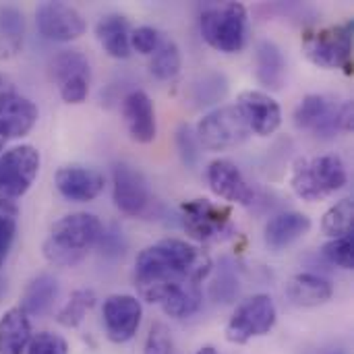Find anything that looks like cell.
I'll return each mask as SVG.
<instances>
[{
    "mask_svg": "<svg viewBox=\"0 0 354 354\" xmlns=\"http://www.w3.org/2000/svg\"><path fill=\"white\" fill-rule=\"evenodd\" d=\"M102 232L104 226L97 216L87 212L68 214L52 226L44 243V257L52 266L73 268L97 245Z\"/></svg>",
    "mask_w": 354,
    "mask_h": 354,
    "instance_id": "obj_2",
    "label": "cell"
},
{
    "mask_svg": "<svg viewBox=\"0 0 354 354\" xmlns=\"http://www.w3.org/2000/svg\"><path fill=\"white\" fill-rule=\"evenodd\" d=\"M122 116H124V122H127V129H129V135L133 141L151 143L156 139L158 127H156L153 102L145 91L135 89L124 97Z\"/></svg>",
    "mask_w": 354,
    "mask_h": 354,
    "instance_id": "obj_18",
    "label": "cell"
},
{
    "mask_svg": "<svg viewBox=\"0 0 354 354\" xmlns=\"http://www.w3.org/2000/svg\"><path fill=\"white\" fill-rule=\"evenodd\" d=\"M95 35L102 48L118 60L131 56V25L122 15H106L95 25Z\"/></svg>",
    "mask_w": 354,
    "mask_h": 354,
    "instance_id": "obj_22",
    "label": "cell"
},
{
    "mask_svg": "<svg viewBox=\"0 0 354 354\" xmlns=\"http://www.w3.org/2000/svg\"><path fill=\"white\" fill-rule=\"evenodd\" d=\"M322 253L332 266H338L342 270H353V234L342 239H332L328 245H324Z\"/></svg>",
    "mask_w": 354,
    "mask_h": 354,
    "instance_id": "obj_34",
    "label": "cell"
},
{
    "mask_svg": "<svg viewBox=\"0 0 354 354\" xmlns=\"http://www.w3.org/2000/svg\"><path fill=\"white\" fill-rule=\"evenodd\" d=\"M239 274H236V266L232 263L230 257H222L220 263H218V274H216V280L214 284L209 286V297L216 301V303H232L236 301L239 297Z\"/></svg>",
    "mask_w": 354,
    "mask_h": 354,
    "instance_id": "obj_27",
    "label": "cell"
},
{
    "mask_svg": "<svg viewBox=\"0 0 354 354\" xmlns=\"http://www.w3.org/2000/svg\"><path fill=\"white\" fill-rule=\"evenodd\" d=\"M207 183L209 189L236 205H253L255 203V189L247 183L239 166L226 158L214 160L207 168Z\"/></svg>",
    "mask_w": 354,
    "mask_h": 354,
    "instance_id": "obj_15",
    "label": "cell"
},
{
    "mask_svg": "<svg viewBox=\"0 0 354 354\" xmlns=\"http://www.w3.org/2000/svg\"><path fill=\"white\" fill-rule=\"evenodd\" d=\"M334 295V286L317 274H297L288 282V297L299 307H319L326 305Z\"/></svg>",
    "mask_w": 354,
    "mask_h": 354,
    "instance_id": "obj_23",
    "label": "cell"
},
{
    "mask_svg": "<svg viewBox=\"0 0 354 354\" xmlns=\"http://www.w3.org/2000/svg\"><path fill=\"white\" fill-rule=\"evenodd\" d=\"M97 247L102 249V255H106V257H118V255H122L124 253L122 232L116 226H112L110 230L104 228V232H102V236L97 241Z\"/></svg>",
    "mask_w": 354,
    "mask_h": 354,
    "instance_id": "obj_40",
    "label": "cell"
},
{
    "mask_svg": "<svg viewBox=\"0 0 354 354\" xmlns=\"http://www.w3.org/2000/svg\"><path fill=\"white\" fill-rule=\"evenodd\" d=\"M212 272V259L199 247L180 239H164L137 255L135 286L147 303H164L187 282L201 284Z\"/></svg>",
    "mask_w": 354,
    "mask_h": 354,
    "instance_id": "obj_1",
    "label": "cell"
},
{
    "mask_svg": "<svg viewBox=\"0 0 354 354\" xmlns=\"http://www.w3.org/2000/svg\"><path fill=\"white\" fill-rule=\"evenodd\" d=\"M203 303V297H201V288L199 284L195 282H187L183 284L180 288H176L164 303H162V309L168 317H174V319H187L191 315H195L199 311Z\"/></svg>",
    "mask_w": 354,
    "mask_h": 354,
    "instance_id": "obj_26",
    "label": "cell"
},
{
    "mask_svg": "<svg viewBox=\"0 0 354 354\" xmlns=\"http://www.w3.org/2000/svg\"><path fill=\"white\" fill-rule=\"evenodd\" d=\"M95 301H97V299H95V292H93V290H89V288H79V290H75V292L71 295V299L66 301V305L58 311L56 322H58L62 328H77V326L85 319L87 311L93 309Z\"/></svg>",
    "mask_w": 354,
    "mask_h": 354,
    "instance_id": "obj_30",
    "label": "cell"
},
{
    "mask_svg": "<svg viewBox=\"0 0 354 354\" xmlns=\"http://www.w3.org/2000/svg\"><path fill=\"white\" fill-rule=\"evenodd\" d=\"M180 222L185 232L199 241L212 243L226 239L232 228V209L209 199H193L180 205Z\"/></svg>",
    "mask_w": 354,
    "mask_h": 354,
    "instance_id": "obj_8",
    "label": "cell"
},
{
    "mask_svg": "<svg viewBox=\"0 0 354 354\" xmlns=\"http://www.w3.org/2000/svg\"><path fill=\"white\" fill-rule=\"evenodd\" d=\"M141 303L131 295H112L106 299L102 317L106 326V336L114 344H124L135 338L141 326Z\"/></svg>",
    "mask_w": 354,
    "mask_h": 354,
    "instance_id": "obj_13",
    "label": "cell"
},
{
    "mask_svg": "<svg viewBox=\"0 0 354 354\" xmlns=\"http://www.w3.org/2000/svg\"><path fill=\"white\" fill-rule=\"evenodd\" d=\"M37 122V106L17 93V91H0V129L6 139L25 137Z\"/></svg>",
    "mask_w": 354,
    "mask_h": 354,
    "instance_id": "obj_17",
    "label": "cell"
},
{
    "mask_svg": "<svg viewBox=\"0 0 354 354\" xmlns=\"http://www.w3.org/2000/svg\"><path fill=\"white\" fill-rule=\"evenodd\" d=\"M58 87H60V97L66 104H81L89 93V77H71Z\"/></svg>",
    "mask_w": 354,
    "mask_h": 354,
    "instance_id": "obj_39",
    "label": "cell"
},
{
    "mask_svg": "<svg viewBox=\"0 0 354 354\" xmlns=\"http://www.w3.org/2000/svg\"><path fill=\"white\" fill-rule=\"evenodd\" d=\"M354 222V201L351 197L340 199L336 205H332L322 222V230L332 239H342L353 234Z\"/></svg>",
    "mask_w": 354,
    "mask_h": 354,
    "instance_id": "obj_28",
    "label": "cell"
},
{
    "mask_svg": "<svg viewBox=\"0 0 354 354\" xmlns=\"http://www.w3.org/2000/svg\"><path fill=\"white\" fill-rule=\"evenodd\" d=\"M56 299H58V280L50 274H39L27 284L21 299V309L29 317L35 315L39 317L50 311Z\"/></svg>",
    "mask_w": 354,
    "mask_h": 354,
    "instance_id": "obj_24",
    "label": "cell"
},
{
    "mask_svg": "<svg viewBox=\"0 0 354 354\" xmlns=\"http://www.w3.org/2000/svg\"><path fill=\"white\" fill-rule=\"evenodd\" d=\"M143 354H172V340H170V332L164 324H153L147 340H145V348Z\"/></svg>",
    "mask_w": 354,
    "mask_h": 354,
    "instance_id": "obj_38",
    "label": "cell"
},
{
    "mask_svg": "<svg viewBox=\"0 0 354 354\" xmlns=\"http://www.w3.org/2000/svg\"><path fill=\"white\" fill-rule=\"evenodd\" d=\"M317 354H348V353H346L344 348H336V346H334V348H324V351H319Z\"/></svg>",
    "mask_w": 354,
    "mask_h": 354,
    "instance_id": "obj_41",
    "label": "cell"
},
{
    "mask_svg": "<svg viewBox=\"0 0 354 354\" xmlns=\"http://www.w3.org/2000/svg\"><path fill=\"white\" fill-rule=\"evenodd\" d=\"M106 178L100 170L87 166H64L56 172L58 193L75 203L93 201L104 191Z\"/></svg>",
    "mask_w": 354,
    "mask_h": 354,
    "instance_id": "obj_16",
    "label": "cell"
},
{
    "mask_svg": "<svg viewBox=\"0 0 354 354\" xmlns=\"http://www.w3.org/2000/svg\"><path fill=\"white\" fill-rule=\"evenodd\" d=\"M180 66H183V58H180L178 46L172 39H162L160 48L153 52L151 62H149L151 75L160 81H168L180 73Z\"/></svg>",
    "mask_w": 354,
    "mask_h": 354,
    "instance_id": "obj_29",
    "label": "cell"
},
{
    "mask_svg": "<svg viewBox=\"0 0 354 354\" xmlns=\"http://www.w3.org/2000/svg\"><path fill=\"white\" fill-rule=\"evenodd\" d=\"M39 172V151L33 145H17L0 156V197H23Z\"/></svg>",
    "mask_w": 354,
    "mask_h": 354,
    "instance_id": "obj_10",
    "label": "cell"
},
{
    "mask_svg": "<svg viewBox=\"0 0 354 354\" xmlns=\"http://www.w3.org/2000/svg\"><path fill=\"white\" fill-rule=\"evenodd\" d=\"M176 147H178L183 164L187 168H195L199 162V141H197L195 131L187 122H183L176 129Z\"/></svg>",
    "mask_w": 354,
    "mask_h": 354,
    "instance_id": "obj_35",
    "label": "cell"
},
{
    "mask_svg": "<svg viewBox=\"0 0 354 354\" xmlns=\"http://www.w3.org/2000/svg\"><path fill=\"white\" fill-rule=\"evenodd\" d=\"M195 135L201 147L209 151H224L243 145L251 131L236 106H222L199 120Z\"/></svg>",
    "mask_w": 354,
    "mask_h": 354,
    "instance_id": "obj_7",
    "label": "cell"
},
{
    "mask_svg": "<svg viewBox=\"0 0 354 354\" xmlns=\"http://www.w3.org/2000/svg\"><path fill=\"white\" fill-rule=\"evenodd\" d=\"M197 354H218V351H216L214 346H203V348H201Z\"/></svg>",
    "mask_w": 354,
    "mask_h": 354,
    "instance_id": "obj_42",
    "label": "cell"
},
{
    "mask_svg": "<svg viewBox=\"0 0 354 354\" xmlns=\"http://www.w3.org/2000/svg\"><path fill=\"white\" fill-rule=\"evenodd\" d=\"M239 112L243 114L251 133L259 137H270L282 124V110L280 104L266 91L249 89L239 95L236 102Z\"/></svg>",
    "mask_w": 354,
    "mask_h": 354,
    "instance_id": "obj_14",
    "label": "cell"
},
{
    "mask_svg": "<svg viewBox=\"0 0 354 354\" xmlns=\"http://www.w3.org/2000/svg\"><path fill=\"white\" fill-rule=\"evenodd\" d=\"M35 25L37 31L52 41L79 39L87 29L83 15L64 2H41L35 8Z\"/></svg>",
    "mask_w": 354,
    "mask_h": 354,
    "instance_id": "obj_12",
    "label": "cell"
},
{
    "mask_svg": "<svg viewBox=\"0 0 354 354\" xmlns=\"http://www.w3.org/2000/svg\"><path fill=\"white\" fill-rule=\"evenodd\" d=\"M228 93V81L222 73H205L201 75L193 85V100L197 106H212L226 97Z\"/></svg>",
    "mask_w": 354,
    "mask_h": 354,
    "instance_id": "obj_32",
    "label": "cell"
},
{
    "mask_svg": "<svg viewBox=\"0 0 354 354\" xmlns=\"http://www.w3.org/2000/svg\"><path fill=\"white\" fill-rule=\"evenodd\" d=\"M6 141H8V139H6V135H4V131L0 129V151L4 149V145H6Z\"/></svg>",
    "mask_w": 354,
    "mask_h": 354,
    "instance_id": "obj_43",
    "label": "cell"
},
{
    "mask_svg": "<svg viewBox=\"0 0 354 354\" xmlns=\"http://www.w3.org/2000/svg\"><path fill=\"white\" fill-rule=\"evenodd\" d=\"M112 197H114V205L131 218H141L147 214L149 205H151V193L147 187L145 176L133 168L131 164H116L112 170Z\"/></svg>",
    "mask_w": 354,
    "mask_h": 354,
    "instance_id": "obj_11",
    "label": "cell"
},
{
    "mask_svg": "<svg viewBox=\"0 0 354 354\" xmlns=\"http://www.w3.org/2000/svg\"><path fill=\"white\" fill-rule=\"evenodd\" d=\"M353 21L311 31L303 37L305 56L319 68H344L353 73Z\"/></svg>",
    "mask_w": 354,
    "mask_h": 354,
    "instance_id": "obj_6",
    "label": "cell"
},
{
    "mask_svg": "<svg viewBox=\"0 0 354 354\" xmlns=\"http://www.w3.org/2000/svg\"><path fill=\"white\" fill-rule=\"evenodd\" d=\"M348 180L346 166L340 156L328 153L311 160H297L290 176L295 193L305 201H324L326 197L340 191Z\"/></svg>",
    "mask_w": 354,
    "mask_h": 354,
    "instance_id": "obj_3",
    "label": "cell"
},
{
    "mask_svg": "<svg viewBox=\"0 0 354 354\" xmlns=\"http://www.w3.org/2000/svg\"><path fill=\"white\" fill-rule=\"evenodd\" d=\"M17 234V207L8 199H0V268L4 266Z\"/></svg>",
    "mask_w": 354,
    "mask_h": 354,
    "instance_id": "obj_33",
    "label": "cell"
},
{
    "mask_svg": "<svg viewBox=\"0 0 354 354\" xmlns=\"http://www.w3.org/2000/svg\"><path fill=\"white\" fill-rule=\"evenodd\" d=\"M162 44V35L153 27H137L131 31V50H137L139 54H153Z\"/></svg>",
    "mask_w": 354,
    "mask_h": 354,
    "instance_id": "obj_37",
    "label": "cell"
},
{
    "mask_svg": "<svg viewBox=\"0 0 354 354\" xmlns=\"http://www.w3.org/2000/svg\"><path fill=\"white\" fill-rule=\"evenodd\" d=\"M27 354H68V344L62 336L52 332H39L31 338Z\"/></svg>",
    "mask_w": 354,
    "mask_h": 354,
    "instance_id": "obj_36",
    "label": "cell"
},
{
    "mask_svg": "<svg viewBox=\"0 0 354 354\" xmlns=\"http://www.w3.org/2000/svg\"><path fill=\"white\" fill-rule=\"evenodd\" d=\"M255 75L257 81L272 89L280 91L286 81V58L278 44L261 39L255 48Z\"/></svg>",
    "mask_w": 354,
    "mask_h": 354,
    "instance_id": "obj_20",
    "label": "cell"
},
{
    "mask_svg": "<svg viewBox=\"0 0 354 354\" xmlns=\"http://www.w3.org/2000/svg\"><path fill=\"white\" fill-rule=\"evenodd\" d=\"M311 230V218L301 212H284L274 216L266 224V245L274 251H282L297 243L301 236H305Z\"/></svg>",
    "mask_w": 354,
    "mask_h": 354,
    "instance_id": "obj_19",
    "label": "cell"
},
{
    "mask_svg": "<svg viewBox=\"0 0 354 354\" xmlns=\"http://www.w3.org/2000/svg\"><path fill=\"white\" fill-rule=\"evenodd\" d=\"M31 338V322L21 307H12L0 317V354H23Z\"/></svg>",
    "mask_w": 354,
    "mask_h": 354,
    "instance_id": "obj_21",
    "label": "cell"
},
{
    "mask_svg": "<svg viewBox=\"0 0 354 354\" xmlns=\"http://www.w3.org/2000/svg\"><path fill=\"white\" fill-rule=\"evenodd\" d=\"M199 29L214 50L236 54L247 41V8L241 2L212 4L201 12Z\"/></svg>",
    "mask_w": 354,
    "mask_h": 354,
    "instance_id": "obj_5",
    "label": "cell"
},
{
    "mask_svg": "<svg viewBox=\"0 0 354 354\" xmlns=\"http://www.w3.org/2000/svg\"><path fill=\"white\" fill-rule=\"evenodd\" d=\"M278 311L268 295H255L247 299L226 326V340L232 344H247L253 338L266 336L276 326Z\"/></svg>",
    "mask_w": 354,
    "mask_h": 354,
    "instance_id": "obj_9",
    "label": "cell"
},
{
    "mask_svg": "<svg viewBox=\"0 0 354 354\" xmlns=\"http://www.w3.org/2000/svg\"><path fill=\"white\" fill-rule=\"evenodd\" d=\"M50 71L54 81L60 85L71 77H89V60L79 50H64L54 56L50 62Z\"/></svg>",
    "mask_w": 354,
    "mask_h": 354,
    "instance_id": "obj_31",
    "label": "cell"
},
{
    "mask_svg": "<svg viewBox=\"0 0 354 354\" xmlns=\"http://www.w3.org/2000/svg\"><path fill=\"white\" fill-rule=\"evenodd\" d=\"M353 102H338L330 95L309 93L295 110V124L322 139L353 131Z\"/></svg>",
    "mask_w": 354,
    "mask_h": 354,
    "instance_id": "obj_4",
    "label": "cell"
},
{
    "mask_svg": "<svg viewBox=\"0 0 354 354\" xmlns=\"http://www.w3.org/2000/svg\"><path fill=\"white\" fill-rule=\"evenodd\" d=\"M25 39V19L17 6L0 4V60L17 56Z\"/></svg>",
    "mask_w": 354,
    "mask_h": 354,
    "instance_id": "obj_25",
    "label": "cell"
}]
</instances>
